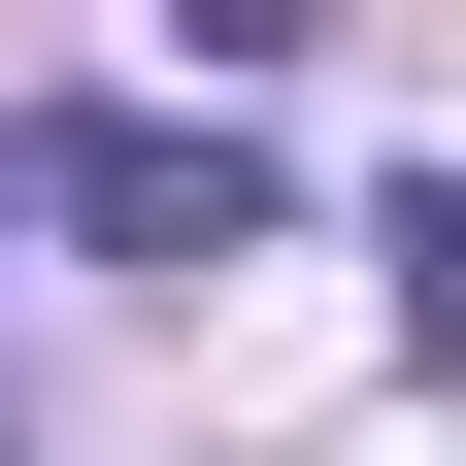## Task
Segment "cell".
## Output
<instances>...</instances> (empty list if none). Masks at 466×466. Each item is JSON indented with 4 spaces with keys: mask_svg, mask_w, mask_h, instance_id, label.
Listing matches in <instances>:
<instances>
[{
    "mask_svg": "<svg viewBox=\"0 0 466 466\" xmlns=\"http://www.w3.org/2000/svg\"><path fill=\"white\" fill-rule=\"evenodd\" d=\"M34 200H67L100 267H233V233H267V134H233V100H200V134H167V100H67Z\"/></svg>",
    "mask_w": 466,
    "mask_h": 466,
    "instance_id": "1",
    "label": "cell"
}]
</instances>
